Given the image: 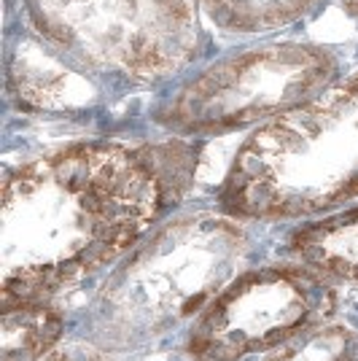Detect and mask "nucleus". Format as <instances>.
Here are the masks:
<instances>
[{
  "label": "nucleus",
  "mask_w": 358,
  "mask_h": 361,
  "mask_svg": "<svg viewBox=\"0 0 358 361\" xmlns=\"http://www.w3.org/2000/svg\"><path fill=\"white\" fill-rule=\"evenodd\" d=\"M195 149L164 143H75L16 167L3 186L0 297L51 300L127 256L178 202Z\"/></svg>",
  "instance_id": "nucleus-1"
},
{
  "label": "nucleus",
  "mask_w": 358,
  "mask_h": 361,
  "mask_svg": "<svg viewBox=\"0 0 358 361\" xmlns=\"http://www.w3.org/2000/svg\"><path fill=\"white\" fill-rule=\"evenodd\" d=\"M358 197V73L261 124L235 154L229 219H299Z\"/></svg>",
  "instance_id": "nucleus-2"
},
{
  "label": "nucleus",
  "mask_w": 358,
  "mask_h": 361,
  "mask_svg": "<svg viewBox=\"0 0 358 361\" xmlns=\"http://www.w3.org/2000/svg\"><path fill=\"white\" fill-rule=\"evenodd\" d=\"M245 232L232 219L197 213L159 226L105 281L92 307V340L140 348L197 318L237 278Z\"/></svg>",
  "instance_id": "nucleus-3"
},
{
  "label": "nucleus",
  "mask_w": 358,
  "mask_h": 361,
  "mask_svg": "<svg viewBox=\"0 0 358 361\" xmlns=\"http://www.w3.org/2000/svg\"><path fill=\"white\" fill-rule=\"evenodd\" d=\"M32 25L75 68L146 84L197 51L192 0H27Z\"/></svg>",
  "instance_id": "nucleus-4"
},
{
  "label": "nucleus",
  "mask_w": 358,
  "mask_h": 361,
  "mask_svg": "<svg viewBox=\"0 0 358 361\" xmlns=\"http://www.w3.org/2000/svg\"><path fill=\"white\" fill-rule=\"evenodd\" d=\"M337 65L315 46H264L213 65L159 106L156 121L175 135H218L275 119L318 97Z\"/></svg>",
  "instance_id": "nucleus-5"
},
{
  "label": "nucleus",
  "mask_w": 358,
  "mask_h": 361,
  "mask_svg": "<svg viewBox=\"0 0 358 361\" xmlns=\"http://www.w3.org/2000/svg\"><path fill=\"white\" fill-rule=\"evenodd\" d=\"M337 294L326 278L304 267L240 272L195 318L186 353L195 361H237L283 345L326 324Z\"/></svg>",
  "instance_id": "nucleus-6"
},
{
  "label": "nucleus",
  "mask_w": 358,
  "mask_h": 361,
  "mask_svg": "<svg viewBox=\"0 0 358 361\" xmlns=\"http://www.w3.org/2000/svg\"><path fill=\"white\" fill-rule=\"evenodd\" d=\"M288 254L321 278L358 283V208L299 226L288 238Z\"/></svg>",
  "instance_id": "nucleus-7"
},
{
  "label": "nucleus",
  "mask_w": 358,
  "mask_h": 361,
  "mask_svg": "<svg viewBox=\"0 0 358 361\" xmlns=\"http://www.w3.org/2000/svg\"><path fill=\"white\" fill-rule=\"evenodd\" d=\"M11 84L19 103L35 111H73L94 100V90L87 78L70 73L54 57L30 46L16 51Z\"/></svg>",
  "instance_id": "nucleus-8"
},
{
  "label": "nucleus",
  "mask_w": 358,
  "mask_h": 361,
  "mask_svg": "<svg viewBox=\"0 0 358 361\" xmlns=\"http://www.w3.org/2000/svg\"><path fill=\"white\" fill-rule=\"evenodd\" d=\"M65 318L46 300L3 307L0 356L3 361H44L62 340Z\"/></svg>",
  "instance_id": "nucleus-9"
},
{
  "label": "nucleus",
  "mask_w": 358,
  "mask_h": 361,
  "mask_svg": "<svg viewBox=\"0 0 358 361\" xmlns=\"http://www.w3.org/2000/svg\"><path fill=\"white\" fill-rule=\"evenodd\" d=\"M208 16L224 30L261 32L291 25L318 0H199Z\"/></svg>",
  "instance_id": "nucleus-10"
},
{
  "label": "nucleus",
  "mask_w": 358,
  "mask_h": 361,
  "mask_svg": "<svg viewBox=\"0 0 358 361\" xmlns=\"http://www.w3.org/2000/svg\"><path fill=\"white\" fill-rule=\"evenodd\" d=\"M261 361H358V337L342 324H321L285 340Z\"/></svg>",
  "instance_id": "nucleus-11"
},
{
  "label": "nucleus",
  "mask_w": 358,
  "mask_h": 361,
  "mask_svg": "<svg viewBox=\"0 0 358 361\" xmlns=\"http://www.w3.org/2000/svg\"><path fill=\"white\" fill-rule=\"evenodd\" d=\"M44 361H103V356H100V353H94V350H90V348L73 345V348H68V350L49 353Z\"/></svg>",
  "instance_id": "nucleus-12"
},
{
  "label": "nucleus",
  "mask_w": 358,
  "mask_h": 361,
  "mask_svg": "<svg viewBox=\"0 0 358 361\" xmlns=\"http://www.w3.org/2000/svg\"><path fill=\"white\" fill-rule=\"evenodd\" d=\"M342 3H345V8H347L350 14L358 16V0H342Z\"/></svg>",
  "instance_id": "nucleus-13"
}]
</instances>
